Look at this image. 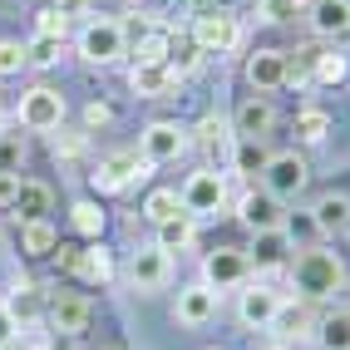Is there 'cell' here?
<instances>
[{
    "mask_svg": "<svg viewBox=\"0 0 350 350\" xmlns=\"http://www.w3.org/2000/svg\"><path fill=\"white\" fill-rule=\"evenodd\" d=\"M55 10H59L64 20H79V25L94 15V10H89V0H55Z\"/></svg>",
    "mask_w": 350,
    "mask_h": 350,
    "instance_id": "obj_42",
    "label": "cell"
},
{
    "mask_svg": "<svg viewBox=\"0 0 350 350\" xmlns=\"http://www.w3.org/2000/svg\"><path fill=\"white\" fill-rule=\"evenodd\" d=\"M59 50H64L59 40H40V35H35V40L25 44V64H30V69H55V64H59Z\"/></svg>",
    "mask_w": 350,
    "mask_h": 350,
    "instance_id": "obj_35",
    "label": "cell"
},
{
    "mask_svg": "<svg viewBox=\"0 0 350 350\" xmlns=\"http://www.w3.org/2000/svg\"><path fill=\"white\" fill-rule=\"evenodd\" d=\"M109 119H113L109 104H89V109H84V129H104Z\"/></svg>",
    "mask_w": 350,
    "mask_h": 350,
    "instance_id": "obj_44",
    "label": "cell"
},
{
    "mask_svg": "<svg viewBox=\"0 0 350 350\" xmlns=\"http://www.w3.org/2000/svg\"><path fill=\"white\" fill-rule=\"evenodd\" d=\"M168 55H173V35L168 30H148L138 40V64H168Z\"/></svg>",
    "mask_w": 350,
    "mask_h": 350,
    "instance_id": "obj_33",
    "label": "cell"
},
{
    "mask_svg": "<svg viewBox=\"0 0 350 350\" xmlns=\"http://www.w3.org/2000/svg\"><path fill=\"white\" fill-rule=\"evenodd\" d=\"M217 301L222 296L207 286V282H188V286L178 291V301H173V321L188 325V331H198V325H207V321L217 316Z\"/></svg>",
    "mask_w": 350,
    "mask_h": 350,
    "instance_id": "obj_13",
    "label": "cell"
},
{
    "mask_svg": "<svg viewBox=\"0 0 350 350\" xmlns=\"http://www.w3.org/2000/svg\"><path fill=\"white\" fill-rule=\"evenodd\" d=\"M44 321H50L55 336H79L89 325V301L79 291H59V296H50V306H44Z\"/></svg>",
    "mask_w": 350,
    "mask_h": 350,
    "instance_id": "obj_16",
    "label": "cell"
},
{
    "mask_svg": "<svg viewBox=\"0 0 350 350\" xmlns=\"http://www.w3.org/2000/svg\"><path fill=\"white\" fill-rule=\"evenodd\" d=\"M20 158H25V138L0 133V173H20Z\"/></svg>",
    "mask_w": 350,
    "mask_h": 350,
    "instance_id": "obj_40",
    "label": "cell"
},
{
    "mask_svg": "<svg viewBox=\"0 0 350 350\" xmlns=\"http://www.w3.org/2000/svg\"><path fill=\"white\" fill-rule=\"evenodd\" d=\"M15 207H20V217H25V222H40L44 213H50V188H44V183H20Z\"/></svg>",
    "mask_w": 350,
    "mask_h": 350,
    "instance_id": "obj_29",
    "label": "cell"
},
{
    "mask_svg": "<svg viewBox=\"0 0 350 350\" xmlns=\"http://www.w3.org/2000/svg\"><path fill=\"white\" fill-rule=\"evenodd\" d=\"M282 291L276 286H267V282H247L242 286V296H237V321L247 325V331H271V321H276V311H282Z\"/></svg>",
    "mask_w": 350,
    "mask_h": 350,
    "instance_id": "obj_10",
    "label": "cell"
},
{
    "mask_svg": "<svg viewBox=\"0 0 350 350\" xmlns=\"http://www.w3.org/2000/svg\"><path fill=\"white\" fill-rule=\"evenodd\" d=\"M311 227H316V232H345V227H350V193H325V198H316Z\"/></svg>",
    "mask_w": 350,
    "mask_h": 350,
    "instance_id": "obj_22",
    "label": "cell"
},
{
    "mask_svg": "<svg viewBox=\"0 0 350 350\" xmlns=\"http://www.w3.org/2000/svg\"><path fill=\"white\" fill-rule=\"evenodd\" d=\"M247 262L256 267V276H276L282 267H291V227L256 232V242H252V252H247Z\"/></svg>",
    "mask_w": 350,
    "mask_h": 350,
    "instance_id": "obj_12",
    "label": "cell"
},
{
    "mask_svg": "<svg viewBox=\"0 0 350 350\" xmlns=\"http://www.w3.org/2000/svg\"><path fill=\"white\" fill-rule=\"evenodd\" d=\"M247 276H252L247 252H242V247H217V252L202 256V276H198V282H207V286L222 296V291H232V286H247Z\"/></svg>",
    "mask_w": 350,
    "mask_h": 350,
    "instance_id": "obj_9",
    "label": "cell"
},
{
    "mask_svg": "<svg viewBox=\"0 0 350 350\" xmlns=\"http://www.w3.org/2000/svg\"><path fill=\"white\" fill-rule=\"evenodd\" d=\"M25 69V44L20 40H0V79H15Z\"/></svg>",
    "mask_w": 350,
    "mask_h": 350,
    "instance_id": "obj_38",
    "label": "cell"
},
{
    "mask_svg": "<svg viewBox=\"0 0 350 350\" xmlns=\"http://www.w3.org/2000/svg\"><path fill=\"white\" fill-rule=\"evenodd\" d=\"M178 202H183V213H188V217H217L222 207L232 202L227 173H217V168H198L188 183H183Z\"/></svg>",
    "mask_w": 350,
    "mask_h": 350,
    "instance_id": "obj_3",
    "label": "cell"
},
{
    "mask_svg": "<svg viewBox=\"0 0 350 350\" xmlns=\"http://www.w3.org/2000/svg\"><path fill=\"white\" fill-rule=\"evenodd\" d=\"M325 133H331V113L325 109H301L296 113V138L301 144H325Z\"/></svg>",
    "mask_w": 350,
    "mask_h": 350,
    "instance_id": "obj_31",
    "label": "cell"
},
{
    "mask_svg": "<svg viewBox=\"0 0 350 350\" xmlns=\"http://www.w3.org/2000/svg\"><path fill=\"white\" fill-rule=\"evenodd\" d=\"M301 306H306V301H301ZM296 301H282V311H276V321H271V331L282 336V340H301V336H311L316 331V321L301 311Z\"/></svg>",
    "mask_w": 350,
    "mask_h": 350,
    "instance_id": "obj_27",
    "label": "cell"
},
{
    "mask_svg": "<svg viewBox=\"0 0 350 350\" xmlns=\"http://www.w3.org/2000/svg\"><path fill=\"white\" fill-rule=\"evenodd\" d=\"M129 89H133L138 99H163V94H173V89H178V79L168 75V64H138V59H133Z\"/></svg>",
    "mask_w": 350,
    "mask_h": 350,
    "instance_id": "obj_21",
    "label": "cell"
},
{
    "mask_svg": "<svg viewBox=\"0 0 350 350\" xmlns=\"http://www.w3.org/2000/svg\"><path fill=\"white\" fill-rule=\"evenodd\" d=\"M306 20L321 40H336V35H350V0H311L306 5Z\"/></svg>",
    "mask_w": 350,
    "mask_h": 350,
    "instance_id": "obj_19",
    "label": "cell"
},
{
    "mask_svg": "<svg viewBox=\"0 0 350 350\" xmlns=\"http://www.w3.org/2000/svg\"><path fill=\"white\" fill-rule=\"evenodd\" d=\"M44 350H79V336H55V340H44Z\"/></svg>",
    "mask_w": 350,
    "mask_h": 350,
    "instance_id": "obj_46",
    "label": "cell"
},
{
    "mask_svg": "<svg viewBox=\"0 0 350 350\" xmlns=\"http://www.w3.org/2000/svg\"><path fill=\"white\" fill-rule=\"evenodd\" d=\"M64 267L75 271L79 282H89V286H109L113 282V256H109L104 242L84 247V252H64Z\"/></svg>",
    "mask_w": 350,
    "mask_h": 350,
    "instance_id": "obj_17",
    "label": "cell"
},
{
    "mask_svg": "<svg viewBox=\"0 0 350 350\" xmlns=\"http://www.w3.org/2000/svg\"><path fill=\"white\" fill-rule=\"evenodd\" d=\"M232 173L237 178H262V168H267V148H262V138H232Z\"/></svg>",
    "mask_w": 350,
    "mask_h": 350,
    "instance_id": "obj_25",
    "label": "cell"
},
{
    "mask_svg": "<svg viewBox=\"0 0 350 350\" xmlns=\"http://www.w3.org/2000/svg\"><path fill=\"white\" fill-rule=\"evenodd\" d=\"M193 44L202 55H232L242 44V20L227 10H207L193 20Z\"/></svg>",
    "mask_w": 350,
    "mask_h": 350,
    "instance_id": "obj_8",
    "label": "cell"
},
{
    "mask_svg": "<svg viewBox=\"0 0 350 350\" xmlns=\"http://www.w3.org/2000/svg\"><path fill=\"white\" fill-rule=\"evenodd\" d=\"M183 213V202H178V193L173 188H158V193H148V202H144V217L158 227V222H168V217H178Z\"/></svg>",
    "mask_w": 350,
    "mask_h": 350,
    "instance_id": "obj_34",
    "label": "cell"
},
{
    "mask_svg": "<svg viewBox=\"0 0 350 350\" xmlns=\"http://www.w3.org/2000/svg\"><path fill=\"white\" fill-rule=\"evenodd\" d=\"M0 133H5V113H0Z\"/></svg>",
    "mask_w": 350,
    "mask_h": 350,
    "instance_id": "obj_48",
    "label": "cell"
},
{
    "mask_svg": "<svg viewBox=\"0 0 350 350\" xmlns=\"http://www.w3.org/2000/svg\"><path fill=\"white\" fill-rule=\"evenodd\" d=\"M20 247H25L30 256H50V252L59 247V237H55L50 217H40V222H25V232H20Z\"/></svg>",
    "mask_w": 350,
    "mask_h": 350,
    "instance_id": "obj_30",
    "label": "cell"
},
{
    "mask_svg": "<svg viewBox=\"0 0 350 350\" xmlns=\"http://www.w3.org/2000/svg\"><path fill=\"white\" fill-rule=\"evenodd\" d=\"M316 84H325V89H336V84H345L350 79V59L340 55V50H331V55H316V75H311Z\"/></svg>",
    "mask_w": 350,
    "mask_h": 350,
    "instance_id": "obj_32",
    "label": "cell"
},
{
    "mask_svg": "<svg viewBox=\"0 0 350 350\" xmlns=\"http://www.w3.org/2000/svg\"><path fill=\"white\" fill-rule=\"evenodd\" d=\"M124 282L138 291V296H153L173 282V256L163 252L158 242H144V247H133L129 252V267H124Z\"/></svg>",
    "mask_w": 350,
    "mask_h": 350,
    "instance_id": "obj_4",
    "label": "cell"
},
{
    "mask_svg": "<svg viewBox=\"0 0 350 350\" xmlns=\"http://www.w3.org/2000/svg\"><path fill=\"white\" fill-rule=\"evenodd\" d=\"M163 252H188L193 242H198V217H188V213H178V217H168V222H158V237H153Z\"/></svg>",
    "mask_w": 350,
    "mask_h": 350,
    "instance_id": "obj_24",
    "label": "cell"
},
{
    "mask_svg": "<svg viewBox=\"0 0 350 350\" xmlns=\"http://www.w3.org/2000/svg\"><path fill=\"white\" fill-rule=\"evenodd\" d=\"M193 148V133L173 124V119H153L144 133H138V158L148 163V168H163V163H178L183 153Z\"/></svg>",
    "mask_w": 350,
    "mask_h": 350,
    "instance_id": "obj_5",
    "label": "cell"
},
{
    "mask_svg": "<svg viewBox=\"0 0 350 350\" xmlns=\"http://www.w3.org/2000/svg\"><path fill=\"white\" fill-rule=\"evenodd\" d=\"M345 291H350V276H345Z\"/></svg>",
    "mask_w": 350,
    "mask_h": 350,
    "instance_id": "obj_49",
    "label": "cell"
},
{
    "mask_svg": "<svg viewBox=\"0 0 350 350\" xmlns=\"http://www.w3.org/2000/svg\"><path fill=\"white\" fill-rule=\"evenodd\" d=\"M291 79V64H286V50H256L247 55V84L256 94H271V89H282Z\"/></svg>",
    "mask_w": 350,
    "mask_h": 350,
    "instance_id": "obj_15",
    "label": "cell"
},
{
    "mask_svg": "<svg viewBox=\"0 0 350 350\" xmlns=\"http://www.w3.org/2000/svg\"><path fill=\"white\" fill-rule=\"evenodd\" d=\"M35 35H40V40H59V44H64V40H69V20H64L55 5H44V10L35 15Z\"/></svg>",
    "mask_w": 350,
    "mask_h": 350,
    "instance_id": "obj_36",
    "label": "cell"
},
{
    "mask_svg": "<svg viewBox=\"0 0 350 350\" xmlns=\"http://www.w3.org/2000/svg\"><path fill=\"white\" fill-rule=\"evenodd\" d=\"M15 193H20V173H0V207H15Z\"/></svg>",
    "mask_w": 350,
    "mask_h": 350,
    "instance_id": "obj_45",
    "label": "cell"
},
{
    "mask_svg": "<svg viewBox=\"0 0 350 350\" xmlns=\"http://www.w3.org/2000/svg\"><path fill=\"white\" fill-rule=\"evenodd\" d=\"M5 350H44V340H25V336H15Z\"/></svg>",
    "mask_w": 350,
    "mask_h": 350,
    "instance_id": "obj_47",
    "label": "cell"
},
{
    "mask_svg": "<svg viewBox=\"0 0 350 350\" xmlns=\"http://www.w3.org/2000/svg\"><path fill=\"white\" fill-rule=\"evenodd\" d=\"M198 64H202V50H198V44H188V50H178V44H173V55H168V75H173V79H188Z\"/></svg>",
    "mask_w": 350,
    "mask_h": 350,
    "instance_id": "obj_39",
    "label": "cell"
},
{
    "mask_svg": "<svg viewBox=\"0 0 350 350\" xmlns=\"http://www.w3.org/2000/svg\"><path fill=\"white\" fill-rule=\"evenodd\" d=\"M75 50L84 64H119L129 55V40H124V25L119 20H104V15H89L79 35H75Z\"/></svg>",
    "mask_w": 350,
    "mask_h": 350,
    "instance_id": "obj_2",
    "label": "cell"
},
{
    "mask_svg": "<svg viewBox=\"0 0 350 350\" xmlns=\"http://www.w3.org/2000/svg\"><path fill=\"white\" fill-rule=\"evenodd\" d=\"M345 262H340V252H325V247H306V252H296L291 256V267H286V282L291 291L306 301H325V296H336L345 291Z\"/></svg>",
    "mask_w": 350,
    "mask_h": 350,
    "instance_id": "obj_1",
    "label": "cell"
},
{
    "mask_svg": "<svg viewBox=\"0 0 350 350\" xmlns=\"http://www.w3.org/2000/svg\"><path fill=\"white\" fill-rule=\"evenodd\" d=\"M271 129H276V109H271L267 94L242 99L237 113H232V133H237V138H267Z\"/></svg>",
    "mask_w": 350,
    "mask_h": 350,
    "instance_id": "obj_18",
    "label": "cell"
},
{
    "mask_svg": "<svg viewBox=\"0 0 350 350\" xmlns=\"http://www.w3.org/2000/svg\"><path fill=\"white\" fill-rule=\"evenodd\" d=\"M15 336H20V321H15V316L5 311V301H0V350H5V345H10Z\"/></svg>",
    "mask_w": 350,
    "mask_h": 350,
    "instance_id": "obj_43",
    "label": "cell"
},
{
    "mask_svg": "<svg viewBox=\"0 0 350 350\" xmlns=\"http://www.w3.org/2000/svg\"><path fill=\"white\" fill-rule=\"evenodd\" d=\"M232 207H237V222L247 227V232H271V227H286V213H282V202H276L267 188L262 193H256V188H247L237 202H232Z\"/></svg>",
    "mask_w": 350,
    "mask_h": 350,
    "instance_id": "obj_14",
    "label": "cell"
},
{
    "mask_svg": "<svg viewBox=\"0 0 350 350\" xmlns=\"http://www.w3.org/2000/svg\"><path fill=\"white\" fill-rule=\"evenodd\" d=\"M306 0H256V20H267V25H282V20H291Z\"/></svg>",
    "mask_w": 350,
    "mask_h": 350,
    "instance_id": "obj_37",
    "label": "cell"
},
{
    "mask_svg": "<svg viewBox=\"0 0 350 350\" xmlns=\"http://www.w3.org/2000/svg\"><path fill=\"white\" fill-rule=\"evenodd\" d=\"M311 336H316V345H321V350H350V311H331V316H321Z\"/></svg>",
    "mask_w": 350,
    "mask_h": 350,
    "instance_id": "obj_26",
    "label": "cell"
},
{
    "mask_svg": "<svg viewBox=\"0 0 350 350\" xmlns=\"http://www.w3.org/2000/svg\"><path fill=\"white\" fill-rule=\"evenodd\" d=\"M138 178H148V163L138 158V148H119V153L99 158V168H94V188H99V193H124L129 183H138Z\"/></svg>",
    "mask_w": 350,
    "mask_h": 350,
    "instance_id": "obj_11",
    "label": "cell"
},
{
    "mask_svg": "<svg viewBox=\"0 0 350 350\" xmlns=\"http://www.w3.org/2000/svg\"><path fill=\"white\" fill-rule=\"evenodd\" d=\"M84 144H89V133H75V129H55V158H79L84 153Z\"/></svg>",
    "mask_w": 350,
    "mask_h": 350,
    "instance_id": "obj_41",
    "label": "cell"
},
{
    "mask_svg": "<svg viewBox=\"0 0 350 350\" xmlns=\"http://www.w3.org/2000/svg\"><path fill=\"white\" fill-rule=\"evenodd\" d=\"M193 133V144L202 148V153H232V119H222V113H207V119L198 124V129H188Z\"/></svg>",
    "mask_w": 350,
    "mask_h": 350,
    "instance_id": "obj_23",
    "label": "cell"
},
{
    "mask_svg": "<svg viewBox=\"0 0 350 350\" xmlns=\"http://www.w3.org/2000/svg\"><path fill=\"white\" fill-rule=\"evenodd\" d=\"M15 119L30 133H55L64 124V94L50 89V84H30L25 94H20V104H15Z\"/></svg>",
    "mask_w": 350,
    "mask_h": 350,
    "instance_id": "obj_6",
    "label": "cell"
},
{
    "mask_svg": "<svg viewBox=\"0 0 350 350\" xmlns=\"http://www.w3.org/2000/svg\"><path fill=\"white\" fill-rule=\"evenodd\" d=\"M5 311L20 321V331H25V325L44 321V291L30 282V276H20V282L10 286V296H5Z\"/></svg>",
    "mask_w": 350,
    "mask_h": 350,
    "instance_id": "obj_20",
    "label": "cell"
},
{
    "mask_svg": "<svg viewBox=\"0 0 350 350\" xmlns=\"http://www.w3.org/2000/svg\"><path fill=\"white\" fill-rule=\"evenodd\" d=\"M306 183H311V168H306V158H301L296 148L271 153L267 168H262V188H267L276 202H291L296 193H306Z\"/></svg>",
    "mask_w": 350,
    "mask_h": 350,
    "instance_id": "obj_7",
    "label": "cell"
},
{
    "mask_svg": "<svg viewBox=\"0 0 350 350\" xmlns=\"http://www.w3.org/2000/svg\"><path fill=\"white\" fill-rule=\"evenodd\" d=\"M69 222H75V232H79V237L99 242L109 217H104V207H99V202H89V198H84V202H75V207H69Z\"/></svg>",
    "mask_w": 350,
    "mask_h": 350,
    "instance_id": "obj_28",
    "label": "cell"
}]
</instances>
